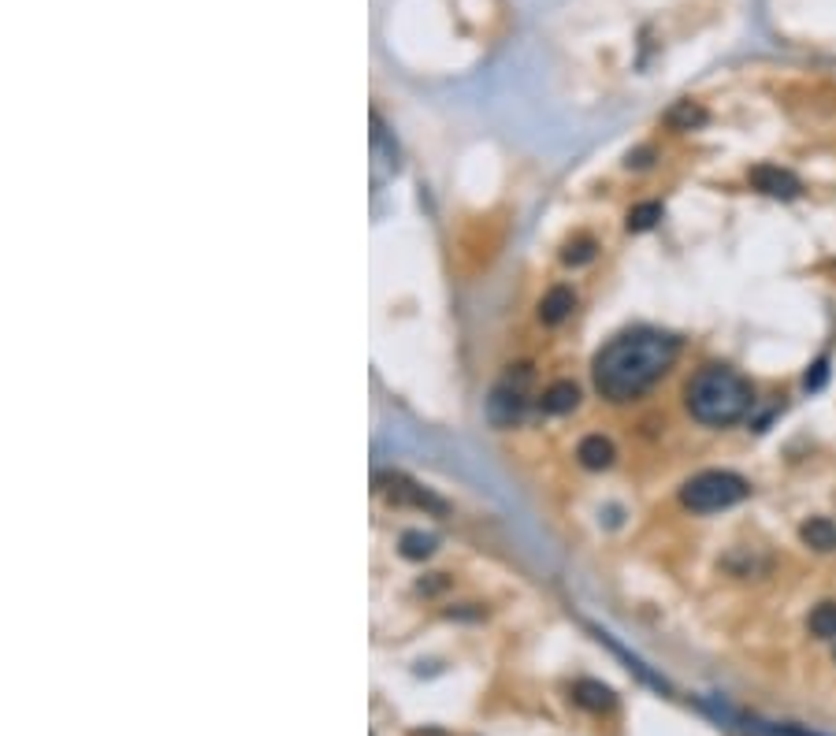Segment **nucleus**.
Wrapping results in <instances>:
<instances>
[{
	"mask_svg": "<svg viewBox=\"0 0 836 736\" xmlns=\"http://www.w3.org/2000/svg\"><path fill=\"white\" fill-rule=\"evenodd\" d=\"M799 539L807 543L810 551L833 554L836 551V525L829 517H810V521H803V528H799Z\"/></svg>",
	"mask_w": 836,
	"mask_h": 736,
	"instance_id": "7",
	"label": "nucleus"
},
{
	"mask_svg": "<svg viewBox=\"0 0 836 736\" xmlns=\"http://www.w3.org/2000/svg\"><path fill=\"white\" fill-rule=\"evenodd\" d=\"M573 290L569 287H550L547 298H543V305H539V316H543V324H562L565 316L573 313Z\"/></svg>",
	"mask_w": 836,
	"mask_h": 736,
	"instance_id": "9",
	"label": "nucleus"
},
{
	"mask_svg": "<svg viewBox=\"0 0 836 736\" xmlns=\"http://www.w3.org/2000/svg\"><path fill=\"white\" fill-rule=\"evenodd\" d=\"M684 398H688V413L706 428H729V424L744 421L751 402H755L751 383L725 365L699 368Z\"/></svg>",
	"mask_w": 836,
	"mask_h": 736,
	"instance_id": "2",
	"label": "nucleus"
},
{
	"mask_svg": "<svg viewBox=\"0 0 836 736\" xmlns=\"http://www.w3.org/2000/svg\"><path fill=\"white\" fill-rule=\"evenodd\" d=\"M666 123L673 131H695L706 123V108L699 101H677V105L666 112Z\"/></svg>",
	"mask_w": 836,
	"mask_h": 736,
	"instance_id": "11",
	"label": "nucleus"
},
{
	"mask_svg": "<svg viewBox=\"0 0 836 736\" xmlns=\"http://www.w3.org/2000/svg\"><path fill=\"white\" fill-rule=\"evenodd\" d=\"M576 458H580V465L584 469H610L614 465V443L606 439V435H584L580 439V447H576Z\"/></svg>",
	"mask_w": 836,
	"mask_h": 736,
	"instance_id": "6",
	"label": "nucleus"
},
{
	"mask_svg": "<svg viewBox=\"0 0 836 736\" xmlns=\"http://www.w3.org/2000/svg\"><path fill=\"white\" fill-rule=\"evenodd\" d=\"M573 699L580 703L584 710H591V714H602V710H614V692L606 688L602 681H576L573 688Z\"/></svg>",
	"mask_w": 836,
	"mask_h": 736,
	"instance_id": "8",
	"label": "nucleus"
},
{
	"mask_svg": "<svg viewBox=\"0 0 836 736\" xmlns=\"http://www.w3.org/2000/svg\"><path fill=\"white\" fill-rule=\"evenodd\" d=\"M833 658H836V640H833Z\"/></svg>",
	"mask_w": 836,
	"mask_h": 736,
	"instance_id": "18",
	"label": "nucleus"
},
{
	"mask_svg": "<svg viewBox=\"0 0 836 736\" xmlns=\"http://www.w3.org/2000/svg\"><path fill=\"white\" fill-rule=\"evenodd\" d=\"M825 376H829V361L822 357V361H814V368H810L807 380H803V383H807V391H818V387L825 383Z\"/></svg>",
	"mask_w": 836,
	"mask_h": 736,
	"instance_id": "16",
	"label": "nucleus"
},
{
	"mask_svg": "<svg viewBox=\"0 0 836 736\" xmlns=\"http://www.w3.org/2000/svg\"><path fill=\"white\" fill-rule=\"evenodd\" d=\"M658 220H662V205L658 201H643V205H636V209L628 212V231H651V227H658Z\"/></svg>",
	"mask_w": 836,
	"mask_h": 736,
	"instance_id": "13",
	"label": "nucleus"
},
{
	"mask_svg": "<svg viewBox=\"0 0 836 736\" xmlns=\"http://www.w3.org/2000/svg\"><path fill=\"white\" fill-rule=\"evenodd\" d=\"M576 406H580L576 383L562 380V383H550L547 391H543V409H547V413H573Z\"/></svg>",
	"mask_w": 836,
	"mask_h": 736,
	"instance_id": "10",
	"label": "nucleus"
},
{
	"mask_svg": "<svg viewBox=\"0 0 836 736\" xmlns=\"http://www.w3.org/2000/svg\"><path fill=\"white\" fill-rule=\"evenodd\" d=\"M807 629L814 640H836V603H818L810 610Z\"/></svg>",
	"mask_w": 836,
	"mask_h": 736,
	"instance_id": "12",
	"label": "nucleus"
},
{
	"mask_svg": "<svg viewBox=\"0 0 836 736\" xmlns=\"http://www.w3.org/2000/svg\"><path fill=\"white\" fill-rule=\"evenodd\" d=\"M751 495L744 476L729 473V469H706V473L692 476L688 484L680 487V502L695 513H718L729 510L736 502H744Z\"/></svg>",
	"mask_w": 836,
	"mask_h": 736,
	"instance_id": "3",
	"label": "nucleus"
},
{
	"mask_svg": "<svg viewBox=\"0 0 836 736\" xmlns=\"http://www.w3.org/2000/svg\"><path fill=\"white\" fill-rule=\"evenodd\" d=\"M591 257H595V246H591V242H576V246H569V253H565V264H588Z\"/></svg>",
	"mask_w": 836,
	"mask_h": 736,
	"instance_id": "15",
	"label": "nucleus"
},
{
	"mask_svg": "<svg viewBox=\"0 0 836 736\" xmlns=\"http://www.w3.org/2000/svg\"><path fill=\"white\" fill-rule=\"evenodd\" d=\"M643 164H651V149H640V153L628 157V168H643Z\"/></svg>",
	"mask_w": 836,
	"mask_h": 736,
	"instance_id": "17",
	"label": "nucleus"
},
{
	"mask_svg": "<svg viewBox=\"0 0 836 736\" xmlns=\"http://www.w3.org/2000/svg\"><path fill=\"white\" fill-rule=\"evenodd\" d=\"M747 179H751V186H755L758 194L777 198V201H792L803 194L799 175H792L788 168H777V164H755V168L747 171Z\"/></svg>",
	"mask_w": 836,
	"mask_h": 736,
	"instance_id": "5",
	"label": "nucleus"
},
{
	"mask_svg": "<svg viewBox=\"0 0 836 736\" xmlns=\"http://www.w3.org/2000/svg\"><path fill=\"white\" fill-rule=\"evenodd\" d=\"M680 339L666 335V331L640 328L617 335L610 346H602L595 357V391L610 402H632V398L647 395L654 383L666 376L669 368L677 365Z\"/></svg>",
	"mask_w": 836,
	"mask_h": 736,
	"instance_id": "1",
	"label": "nucleus"
},
{
	"mask_svg": "<svg viewBox=\"0 0 836 736\" xmlns=\"http://www.w3.org/2000/svg\"><path fill=\"white\" fill-rule=\"evenodd\" d=\"M435 551V539L424 536V532H405L402 536V554L405 558H413V562H424L428 554Z\"/></svg>",
	"mask_w": 836,
	"mask_h": 736,
	"instance_id": "14",
	"label": "nucleus"
},
{
	"mask_svg": "<svg viewBox=\"0 0 836 736\" xmlns=\"http://www.w3.org/2000/svg\"><path fill=\"white\" fill-rule=\"evenodd\" d=\"M528 383H532V368H528V365L510 368V372L502 376V383H498L495 391H491V398H487V417H491L495 424H502V428L517 421V417L524 413Z\"/></svg>",
	"mask_w": 836,
	"mask_h": 736,
	"instance_id": "4",
	"label": "nucleus"
}]
</instances>
